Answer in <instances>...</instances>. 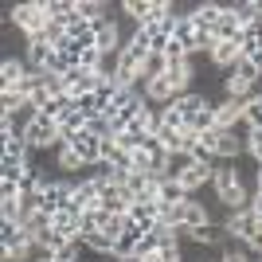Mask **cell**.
I'll return each mask as SVG.
<instances>
[{
  "instance_id": "6da1fadb",
  "label": "cell",
  "mask_w": 262,
  "mask_h": 262,
  "mask_svg": "<svg viewBox=\"0 0 262 262\" xmlns=\"http://www.w3.org/2000/svg\"><path fill=\"white\" fill-rule=\"evenodd\" d=\"M4 24H16V32H24V39H32L47 28V8L43 0H24V4H8L4 8Z\"/></svg>"
},
{
  "instance_id": "7a4b0ae2",
  "label": "cell",
  "mask_w": 262,
  "mask_h": 262,
  "mask_svg": "<svg viewBox=\"0 0 262 262\" xmlns=\"http://www.w3.org/2000/svg\"><path fill=\"white\" fill-rule=\"evenodd\" d=\"M24 137H28V145H32L35 153H43V149H55V145L63 141V133H59V121L43 118V114H35L32 125L24 129Z\"/></svg>"
},
{
  "instance_id": "3957f363",
  "label": "cell",
  "mask_w": 262,
  "mask_h": 262,
  "mask_svg": "<svg viewBox=\"0 0 262 262\" xmlns=\"http://www.w3.org/2000/svg\"><path fill=\"white\" fill-rule=\"evenodd\" d=\"M71 196H75V180H47V184L39 188V211L59 215V211L71 204Z\"/></svg>"
},
{
  "instance_id": "277c9868",
  "label": "cell",
  "mask_w": 262,
  "mask_h": 262,
  "mask_svg": "<svg viewBox=\"0 0 262 262\" xmlns=\"http://www.w3.org/2000/svg\"><path fill=\"white\" fill-rule=\"evenodd\" d=\"M157 188H161V176L137 172V168L125 176V192H129L133 204H157Z\"/></svg>"
},
{
  "instance_id": "5b68a950",
  "label": "cell",
  "mask_w": 262,
  "mask_h": 262,
  "mask_svg": "<svg viewBox=\"0 0 262 262\" xmlns=\"http://www.w3.org/2000/svg\"><path fill=\"white\" fill-rule=\"evenodd\" d=\"M0 161L28 164V161H32V145H28V137L16 133V129H0Z\"/></svg>"
},
{
  "instance_id": "8992f818",
  "label": "cell",
  "mask_w": 262,
  "mask_h": 262,
  "mask_svg": "<svg viewBox=\"0 0 262 262\" xmlns=\"http://www.w3.org/2000/svg\"><path fill=\"white\" fill-rule=\"evenodd\" d=\"M32 75V67H28V59H16V55H4L0 59V90H16L24 82V78Z\"/></svg>"
},
{
  "instance_id": "52a82bcc",
  "label": "cell",
  "mask_w": 262,
  "mask_h": 262,
  "mask_svg": "<svg viewBox=\"0 0 262 262\" xmlns=\"http://www.w3.org/2000/svg\"><path fill=\"white\" fill-rule=\"evenodd\" d=\"M67 145L75 149V157L86 164V168H90V164H102V137H94V133H78V137H71Z\"/></svg>"
},
{
  "instance_id": "ba28073f",
  "label": "cell",
  "mask_w": 262,
  "mask_h": 262,
  "mask_svg": "<svg viewBox=\"0 0 262 262\" xmlns=\"http://www.w3.org/2000/svg\"><path fill=\"white\" fill-rule=\"evenodd\" d=\"M223 227H227V235H231V239L247 243V239L254 235V227H258V215H254L251 208H247V211H231V215L223 219Z\"/></svg>"
},
{
  "instance_id": "9c48e42d",
  "label": "cell",
  "mask_w": 262,
  "mask_h": 262,
  "mask_svg": "<svg viewBox=\"0 0 262 262\" xmlns=\"http://www.w3.org/2000/svg\"><path fill=\"white\" fill-rule=\"evenodd\" d=\"M243 110H247V98H223L215 102V121H219V129H235L243 121Z\"/></svg>"
},
{
  "instance_id": "30bf717a",
  "label": "cell",
  "mask_w": 262,
  "mask_h": 262,
  "mask_svg": "<svg viewBox=\"0 0 262 262\" xmlns=\"http://www.w3.org/2000/svg\"><path fill=\"white\" fill-rule=\"evenodd\" d=\"M188 20L196 24L200 32H215V24L223 20V4H219V0H200L196 8H192V16H188Z\"/></svg>"
},
{
  "instance_id": "8fae6325",
  "label": "cell",
  "mask_w": 262,
  "mask_h": 262,
  "mask_svg": "<svg viewBox=\"0 0 262 262\" xmlns=\"http://www.w3.org/2000/svg\"><path fill=\"white\" fill-rule=\"evenodd\" d=\"M125 219H129V227H137L141 235H153L157 223H161V211H157V204H133Z\"/></svg>"
},
{
  "instance_id": "7c38bea8",
  "label": "cell",
  "mask_w": 262,
  "mask_h": 262,
  "mask_svg": "<svg viewBox=\"0 0 262 262\" xmlns=\"http://www.w3.org/2000/svg\"><path fill=\"white\" fill-rule=\"evenodd\" d=\"M145 98H149V106H172L176 98H180V94H176L172 90V82H168V78H149V86H145Z\"/></svg>"
},
{
  "instance_id": "4fadbf2b",
  "label": "cell",
  "mask_w": 262,
  "mask_h": 262,
  "mask_svg": "<svg viewBox=\"0 0 262 262\" xmlns=\"http://www.w3.org/2000/svg\"><path fill=\"white\" fill-rule=\"evenodd\" d=\"M63 82H67V90H71V94H90V90H98L102 78L90 75V71H82V67H71V71L63 75Z\"/></svg>"
},
{
  "instance_id": "5bb4252c",
  "label": "cell",
  "mask_w": 262,
  "mask_h": 262,
  "mask_svg": "<svg viewBox=\"0 0 262 262\" xmlns=\"http://www.w3.org/2000/svg\"><path fill=\"white\" fill-rule=\"evenodd\" d=\"M192 200V192H188L180 180H164L161 176V188H157V204H164V208H176V204H188Z\"/></svg>"
},
{
  "instance_id": "9a60e30c",
  "label": "cell",
  "mask_w": 262,
  "mask_h": 262,
  "mask_svg": "<svg viewBox=\"0 0 262 262\" xmlns=\"http://www.w3.org/2000/svg\"><path fill=\"white\" fill-rule=\"evenodd\" d=\"M211 180H215V168H208V164H192V168L184 172V180H180V184H184L188 192L196 196L200 188H211Z\"/></svg>"
},
{
  "instance_id": "2e32d148",
  "label": "cell",
  "mask_w": 262,
  "mask_h": 262,
  "mask_svg": "<svg viewBox=\"0 0 262 262\" xmlns=\"http://www.w3.org/2000/svg\"><path fill=\"white\" fill-rule=\"evenodd\" d=\"M78 219H82V215H75V211H59V215L51 219V227L59 231V235H67V239L82 243V231H78Z\"/></svg>"
},
{
  "instance_id": "e0dca14e",
  "label": "cell",
  "mask_w": 262,
  "mask_h": 262,
  "mask_svg": "<svg viewBox=\"0 0 262 262\" xmlns=\"http://www.w3.org/2000/svg\"><path fill=\"white\" fill-rule=\"evenodd\" d=\"M192 153H168V164H164V180H184V172L192 168Z\"/></svg>"
},
{
  "instance_id": "ac0fdd59",
  "label": "cell",
  "mask_w": 262,
  "mask_h": 262,
  "mask_svg": "<svg viewBox=\"0 0 262 262\" xmlns=\"http://www.w3.org/2000/svg\"><path fill=\"white\" fill-rule=\"evenodd\" d=\"M75 110L82 114V118H98V114H106V106H102V98L90 90V94H75Z\"/></svg>"
},
{
  "instance_id": "d6986e66",
  "label": "cell",
  "mask_w": 262,
  "mask_h": 262,
  "mask_svg": "<svg viewBox=\"0 0 262 262\" xmlns=\"http://www.w3.org/2000/svg\"><path fill=\"white\" fill-rule=\"evenodd\" d=\"M82 247L94 254H102V258H114V239L110 235H102V231H94V235H82Z\"/></svg>"
},
{
  "instance_id": "ffe728a7",
  "label": "cell",
  "mask_w": 262,
  "mask_h": 262,
  "mask_svg": "<svg viewBox=\"0 0 262 262\" xmlns=\"http://www.w3.org/2000/svg\"><path fill=\"white\" fill-rule=\"evenodd\" d=\"M55 51H59V59H63L67 67H82V55H86L82 47L75 43V39H71V35H67V39H63L59 47H55Z\"/></svg>"
},
{
  "instance_id": "44dd1931",
  "label": "cell",
  "mask_w": 262,
  "mask_h": 262,
  "mask_svg": "<svg viewBox=\"0 0 262 262\" xmlns=\"http://www.w3.org/2000/svg\"><path fill=\"white\" fill-rule=\"evenodd\" d=\"M243 121H247L251 129H262V94L247 98V110H243Z\"/></svg>"
},
{
  "instance_id": "7402d4cb",
  "label": "cell",
  "mask_w": 262,
  "mask_h": 262,
  "mask_svg": "<svg viewBox=\"0 0 262 262\" xmlns=\"http://www.w3.org/2000/svg\"><path fill=\"white\" fill-rule=\"evenodd\" d=\"M86 133H94V137H114V125H110V114H98V118H90L86 121Z\"/></svg>"
},
{
  "instance_id": "603a6c76",
  "label": "cell",
  "mask_w": 262,
  "mask_h": 262,
  "mask_svg": "<svg viewBox=\"0 0 262 262\" xmlns=\"http://www.w3.org/2000/svg\"><path fill=\"white\" fill-rule=\"evenodd\" d=\"M247 157H251L254 164H262V129H251V137H247Z\"/></svg>"
},
{
  "instance_id": "cb8c5ba5",
  "label": "cell",
  "mask_w": 262,
  "mask_h": 262,
  "mask_svg": "<svg viewBox=\"0 0 262 262\" xmlns=\"http://www.w3.org/2000/svg\"><path fill=\"white\" fill-rule=\"evenodd\" d=\"M98 63H102V51H98V47L82 55V71H90V75H98Z\"/></svg>"
},
{
  "instance_id": "d4e9b609",
  "label": "cell",
  "mask_w": 262,
  "mask_h": 262,
  "mask_svg": "<svg viewBox=\"0 0 262 262\" xmlns=\"http://www.w3.org/2000/svg\"><path fill=\"white\" fill-rule=\"evenodd\" d=\"M247 251H251V254H262V219H258V227H254V235L247 239Z\"/></svg>"
},
{
  "instance_id": "484cf974",
  "label": "cell",
  "mask_w": 262,
  "mask_h": 262,
  "mask_svg": "<svg viewBox=\"0 0 262 262\" xmlns=\"http://www.w3.org/2000/svg\"><path fill=\"white\" fill-rule=\"evenodd\" d=\"M251 211L262 219V192H254V196H251Z\"/></svg>"
},
{
  "instance_id": "4316f807",
  "label": "cell",
  "mask_w": 262,
  "mask_h": 262,
  "mask_svg": "<svg viewBox=\"0 0 262 262\" xmlns=\"http://www.w3.org/2000/svg\"><path fill=\"white\" fill-rule=\"evenodd\" d=\"M254 192H262V164L254 168Z\"/></svg>"
},
{
  "instance_id": "83f0119b",
  "label": "cell",
  "mask_w": 262,
  "mask_h": 262,
  "mask_svg": "<svg viewBox=\"0 0 262 262\" xmlns=\"http://www.w3.org/2000/svg\"><path fill=\"white\" fill-rule=\"evenodd\" d=\"M141 262H164V254L157 251V254H149V258H141Z\"/></svg>"
},
{
  "instance_id": "f1b7e54d",
  "label": "cell",
  "mask_w": 262,
  "mask_h": 262,
  "mask_svg": "<svg viewBox=\"0 0 262 262\" xmlns=\"http://www.w3.org/2000/svg\"><path fill=\"white\" fill-rule=\"evenodd\" d=\"M110 262H137V258H110Z\"/></svg>"
},
{
  "instance_id": "f546056e",
  "label": "cell",
  "mask_w": 262,
  "mask_h": 262,
  "mask_svg": "<svg viewBox=\"0 0 262 262\" xmlns=\"http://www.w3.org/2000/svg\"><path fill=\"white\" fill-rule=\"evenodd\" d=\"M258 8H262V0H258Z\"/></svg>"
}]
</instances>
